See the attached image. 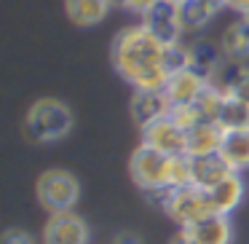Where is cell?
Instances as JSON below:
<instances>
[{
    "instance_id": "cell-24",
    "label": "cell",
    "mask_w": 249,
    "mask_h": 244,
    "mask_svg": "<svg viewBox=\"0 0 249 244\" xmlns=\"http://www.w3.org/2000/svg\"><path fill=\"white\" fill-rule=\"evenodd\" d=\"M156 3H158V0H129V8H126V11L142 17V14H147L153 6H156Z\"/></svg>"
},
{
    "instance_id": "cell-13",
    "label": "cell",
    "mask_w": 249,
    "mask_h": 244,
    "mask_svg": "<svg viewBox=\"0 0 249 244\" xmlns=\"http://www.w3.org/2000/svg\"><path fill=\"white\" fill-rule=\"evenodd\" d=\"M212 199V206H214L217 215H233V212L241 206L244 196H247V183L238 172H231L225 180L214 185L212 190H206Z\"/></svg>"
},
{
    "instance_id": "cell-26",
    "label": "cell",
    "mask_w": 249,
    "mask_h": 244,
    "mask_svg": "<svg viewBox=\"0 0 249 244\" xmlns=\"http://www.w3.org/2000/svg\"><path fill=\"white\" fill-rule=\"evenodd\" d=\"M225 3H228V8H231V11L238 14V17L249 11V0H225Z\"/></svg>"
},
{
    "instance_id": "cell-1",
    "label": "cell",
    "mask_w": 249,
    "mask_h": 244,
    "mask_svg": "<svg viewBox=\"0 0 249 244\" xmlns=\"http://www.w3.org/2000/svg\"><path fill=\"white\" fill-rule=\"evenodd\" d=\"M163 49L166 46L145 27L131 24L113 38L110 59L113 67L134 92H163L169 73L163 70Z\"/></svg>"
},
{
    "instance_id": "cell-27",
    "label": "cell",
    "mask_w": 249,
    "mask_h": 244,
    "mask_svg": "<svg viewBox=\"0 0 249 244\" xmlns=\"http://www.w3.org/2000/svg\"><path fill=\"white\" fill-rule=\"evenodd\" d=\"M169 244H193V242H190V239L185 236L182 231H177V233H174V236H172V242H169Z\"/></svg>"
},
{
    "instance_id": "cell-4",
    "label": "cell",
    "mask_w": 249,
    "mask_h": 244,
    "mask_svg": "<svg viewBox=\"0 0 249 244\" xmlns=\"http://www.w3.org/2000/svg\"><path fill=\"white\" fill-rule=\"evenodd\" d=\"M35 199L49 215L72 212L81 201V180L67 169H46L35 180Z\"/></svg>"
},
{
    "instance_id": "cell-16",
    "label": "cell",
    "mask_w": 249,
    "mask_h": 244,
    "mask_svg": "<svg viewBox=\"0 0 249 244\" xmlns=\"http://www.w3.org/2000/svg\"><path fill=\"white\" fill-rule=\"evenodd\" d=\"M220 158L233 172H247L249 169V129L241 131H225V140L220 148Z\"/></svg>"
},
{
    "instance_id": "cell-19",
    "label": "cell",
    "mask_w": 249,
    "mask_h": 244,
    "mask_svg": "<svg viewBox=\"0 0 249 244\" xmlns=\"http://www.w3.org/2000/svg\"><path fill=\"white\" fill-rule=\"evenodd\" d=\"M190 51H193V67H190V70L201 73L206 81H212V78L217 75V70L222 67V62H225V56H222L220 46L206 43V40H198V43H193V46H190Z\"/></svg>"
},
{
    "instance_id": "cell-2",
    "label": "cell",
    "mask_w": 249,
    "mask_h": 244,
    "mask_svg": "<svg viewBox=\"0 0 249 244\" xmlns=\"http://www.w3.org/2000/svg\"><path fill=\"white\" fill-rule=\"evenodd\" d=\"M75 126L70 105L56 97H40L27 108L24 115V134L38 145H51V142L65 140Z\"/></svg>"
},
{
    "instance_id": "cell-15",
    "label": "cell",
    "mask_w": 249,
    "mask_h": 244,
    "mask_svg": "<svg viewBox=\"0 0 249 244\" xmlns=\"http://www.w3.org/2000/svg\"><path fill=\"white\" fill-rule=\"evenodd\" d=\"M65 14L78 27H97L107 19L110 0H65Z\"/></svg>"
},
{
    "instance_id": "cell-7",
    "label": "cell",
    "mask_w": 249,
    "mask_h": 244,
    "mask_svg": "<svg viewBox=\"0 0 249 244\" xmlns=\"http://www.w3.org/2000/svg\"><path fill=\"white\" fill-rule=\"evenodd\" d=\"M142 24L161 40L163 46H172L182 40V22H179V6L174 0H158L147 14H142Z\"/></svg>"
},
{
    "instance_id": "cell-11",
    "label": "cell",
    "mask_w": 249,
    "mask_h": 244,
    "mask_svg": "<svg viewBox=\"0 0 249 244\" xmlns=\"http://www.w3.org/2000/svg\"><path fill=\"white\" fill-rule=\"evenodd\" d=\"M185 236L193 244H233V223L231 215H209L196 225L185 228Z\"/></svg>"
},
{
    "instance_id": "cell-5",
    "label": "cell",
    "mask_w": 249,
    "mask_h": 244,
    "mask_svg": "<svg viewBox=\"0 0 249 244\" xmlns=\"http://www.w3.org/2000/svg\"><path fill=\"white\" fill-rule=\"evenodd\" d=\"M166 212V217L177 225V231H185V228L196 225L198 220L214 215V206H212V199L206 190L196 188V185H188V188H179V190H172L166 196L161 206Z\"/></svg>"
},
{
    "instance_id": "cell-17",
    "label": "cell",
    "mask_w": 249,
    "mask_h": 244,
    "mask_svg": "<svg viewBox=\"0 0 249 244\" xmlns=\"http://www.w3.org/2000/svg\"><path fill=\"white\" fill-rule=\"evenodd\" d=\"M217 46H220L222 56H225L228 62H241L244 65V59H249V33L241 24V19L231 22L225 30H222L220 43Z\"/></svg>"
},
{
    "instance_id": "cell-23",
    "label": "cell",
    "mask_w": 249,
    "mask_h": 244,
    "mask_svg": "<svg viewBox=\"0 0 249 244\" xmlns=\"http://www.w3.org/2000/svg\"><path fill=\"white\" fill-rule=\"evenodd\" d=\"M0 244H38V242H35V236L30 231H24V228H8V231H3V236H0Z\"/></svg>"
},
{
    "instance_id": "cell-9",
    "label": "cell",
    "mask_w": 249,
    "mask_h": 244,
    "mask_svg": "<svg viewBox=\"0 0 249 244\" xmlns=\"http://www.w3.org/2000/svg\"><path fill=\"white\" fill-rule=\"evenodd\" d=\"M209 89V81H206L201 73L196 70H182L169 75L166 86H163V94H166L169 105L172 108H179V105H193L201 99V94Z\"/></svg>"
},
{
    "instance_id": "cell-3",
    "label": "cell",
    "mask_w": 249,
    "mask_h": 244,
    "mask_svg": "<svg viewBox=\"0 0 249 244\" xmlns=\"http://www.w3.org/2000/svg\"><path fill=\"white\" fill-rule=\"evenodd\" d=\"M169 164H172V156H163L145 142H140L129 158V174L134 180V185L147 196V201H153L158 206H163L166 196L172 193V188H169Z\"/></svg>"
},
{
    "instance_id": "cell-10",
    "label": "cell",
    "mask_w": 249,
    "mask_h": 244,
    "mask_svg": "<svg viewBox=\"0 0 249 244\" xmlns=\"http://www.w3.org/2000/svg\"><path fill=\"white\" fill-rule=\"evenodd\" d=\"M172 113V105H169L166 94L163 92H134L131 94V102H129V115L140 131L145 126L156 124V121L166 118Z\"/></svg>"
},
{
    "instance_id": "cell-14",
    "label": "cell",
    "mask_w": 249,
    "mask_h": 244,
    "mask_svg": "<svg viewBox=\"0 0 249 244\" xmlns=\"http://www.w3.org/2000/svg\"><path fill=\"white\" fill-rule=\"evenodd\" d=\"M225 131L217 124H201L193 131H188V156L190 158H206V156H220Z\"/></svg>"
},
{
    "instance_id": "cell-20",
    "label": "cell",
    "mask_w": 249,
    "mask_h": 244,
    "mask_svg": "<svg viewBox=\"0 0 249 244\" xmlns=\"http://www.w3.org/2000/svg\"><path fill=\"white\" fill-rule=\"evenodd\" d=\"M217 126H222V131H241L249 129V102L241 97H225V105L220 110Z\"/></svg>"
},
{
    "instance_id": "cell-28",
    "label": "cell",
    "mask_w": 249,
    "mask_h": 244,
    "mask_svg": "<svg viewBox=\"0 0 249 244\" xmlns=\"http://www.w3.org/2000/svg\"><path fill=\"white\" fill-rule=\"evenodd\" d=\"M238 19H241V24H244V27H247V33H249V11H247V14H241V17H238Z\"/></svg>"
},
{
    "instance_id": "cell-8",
    "label": "cell",
    "mask_w": 249,
    "mask_h": 244,
    "mask_svg": "<svg viewBox=\"0 0 249 244\" xmlns=\"http://www.w3.org/2000/svg\"><path fill=\"white\" fill-rule=\"evenodd\" d=\"M142 142L156 148L163 156H188V131L179 129L172 121V115L145 126L142 129Z\"/></svg>"
},
{
    "instance_id": "cell-25",
    "label": "cell",
    "mask_w": 249,
    "mask_h": 244,
    "mask_svg": "<svg viewBox=\"0 0 249 244\" xmlns=\"http://www.w3.org/2000/svg\"><path fill=\"white\" fill-rule=\"evenodd\" d=\"M110 244H145V242H142V239L137 236L134 231H118V233L113 236V242H110Z\"/></svg>"
},
{
    "instance_id": "cell-29",
    "label": "cell",
    "mask_w": 249,
    "mask_h": 244,
    "mask_svg": "<svg viewBox=\"0 0 249 244\" xmlns=\"http://www.w3.org/2000/svg\"><path fill=\"white\" fill-rule=\"evenodd\" d=\"M174 3H182V0H174Z\"/></svg>"
},
{
    "instance_id": "cell-18",
    "label": "cell",
    "mask_w": 249,
    "mask_h": 244,
    "mask_svg": "<svg viewBox=\"0 0 249 244\" xmlns=\"http://www.w3.org/2000/svg\"><path fill=\"white\" fill-rule=\"evenodd\" d=\"M193 161V185L201 190H212L220 180H225L233 172L220 156H206V158H190Z\"/></svg>"
},
{
    "instance_id": "cell-22",
    "label": "cell",
    "mask_w": 249,
    "mask_h": 244,
    "mask_svg": "<svg viewBox=\"0 0 249 244\" xmlns=\"http://www.w3.org/2000/svg\"><path fill=\"white\" fill-rule=\"evenodd\" d=\"M172 121L179 126V129H185V131H193L196 126H201V124H209V121L204 118V113H201V108H198V102H193V105H179V108H172Z\"/></svg>"
},
{
    "instance_id": "cell-12",
    "label": "cell",
    "mask_w": 249,
    "mask_h": 244,
    "mask_svg": "<svg viewBox=\"0 0 249 244\" xmlns=\"http://www.w3.org/2000/svg\"><path fill=\"white\" fill-rule=\"evenodd\" d=\"M179 6V22H182V33H198L204 30L220 11H225V0H182Z\"/></svg>"
},
{
    "instance_id": "cell-21",
    "label": "cell",
    "mask_w": 249,
    "mask_h": 244,
    "mask_svg": "<svg viewBox=\"0 0 249 244\" xmlns=\"http://www.w3.org/2000/svg\"><path fill=\"white\" fill-rule=\"evenodd\" d=\"M190 67H193V51H190V46H185L182 40H179V43H172V46L163 49V70H166L169 75L190 70Z\"/></svg>"
},
{
    "instance_id": "cell-6",
    "label": "cell",
    "mask_w": 249,
    "mask_h": 244,
    "mask_svg": "<svg viewBox=\"0 0 249 244\" xmlns=\"http://www.w3.org/2000/svg\"><path fill=\"white\" fill-rule=\"evenodd\" d=\"M89 242H91L89 223L75 209L49 215V220L43 225V244H89Z\"/></svg>"
}]
</instances>
